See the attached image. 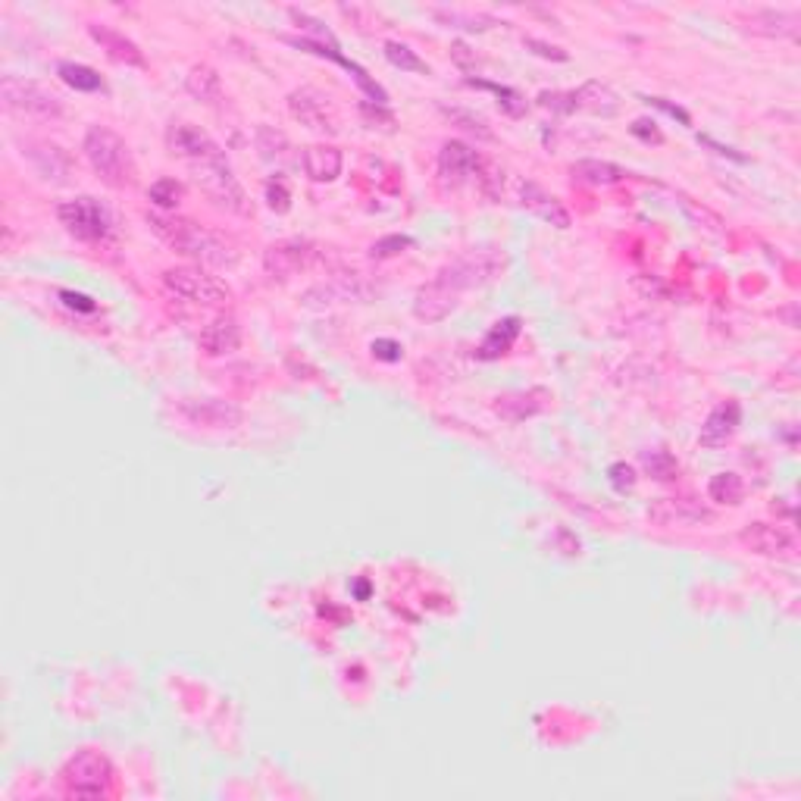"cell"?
Listing matches in <instances>:
<instances>
[{
    "label": "cell",
    "instance_id": "obj_1",
    "mask_svg": "<svg viewBox=\"0 0 801 801\" xmlns=\"http://www.w3.org/2000/svg\"><path fill=\"white\" fill-rule=\"evenodd\" d=\"M501 273V257L489 254V251H470L460 260L448 263L445 270L435 276L429 285H423L417 291L414 301V313L426 323H439L445 320L448 313L457 307V295L460 291H470L476 285L492 282Z\"/></svg>",
    "mask_w": 801,
    "mask_h": 801
},
{
    "label": "cell",
    "instance_id": "obj_2",
    "mask_svg": "<svg viewBox=\"0 0 801 801\" xmlns=\"http://www.w3.org/2000/svg\"><path fill=\"white\" fill-rule=\"evenodd\" d=\"M151 229L166 241L169 248L198 260V263H210V266H223L232 260L229 248L223 238H216L210 229L182 220V216H169V213H148Z\"/></svg>",
    "mask_w": 801,
    "mask_h": 801
},
{
    "label": "cell",
    "instance_id": "obj_3",
    "mask_svg": "<svg viewBox=\"0 0 801 801\" xmlns=\"http://www.w3.org/2000/svg\"><path fill=\"white\" fill-rule=\"evenodd\" d=\"M82 151L91 163V169L113 188H126L135 179V163L129 144L107 126H91L85 135Z\"/></svg>",
    "mask_w": 801,
    "mask_h": 801
},
{
    "label": "cell",
    "instance_id": "obj_4",
    "mask_svg": "<svg viewBox=\"0 0 801 801\" xmlns=\"http://www.w3.org/2000/svg\"><path fill=\"white\" fill-rule=\"evenodd\" d=\"M60 776H63V786L69 795L97 798V795H107L113 786V764L101 755V751L82 748L63 764Z\"/></svg>",
    "mask_w": 801,
    "mask_h": 801
},
{
    "label": "cell",
    "instance_id": "obj_5",
    "mask_svg": "<svg viewBox=\"0 0 801 801\" xmlns=\"http://www.w3.org/2000/svg\"><path fill=\"white\" fill-rule=\"evenodd\" d=\"M163 285L169 295H176L188 304H198V307H220L229 301V288L216 276L204 273L201 266H176V270H166Z\"/></svg>",
    "mask_w": 801,
    "mask_h": 801
},
{
    "label": "cell",
    "instance_id": "obj_6",
    "mask_svg": "<svg viewBox=\"0 0 801 801\" xmlns=\"http://www.w3.org/2000/svg\"><path fill=\"white\" fill-rule=\"evenodd\" d=\"M0 94H4V104L13 113L22 116H38V119H54L63 113V101L51 91L32 79H19V76H4L0 79Z\"/></svg>",
    "mask_w": 801,
    "mask_h": 801
},
{
    "label": "cell",
    "instance_id": "obj_7",
    "mask_svg": "<svg viewBox=\"0 0 801 801\" xmlns=\"http://www.w3.org/2000/svg\"><path fill=\"white\" fill-rule=\"evenodd\" d=\"M60 223L82 241H104L113 232V216L110 210L94 201V198H76L57 207Z\"/></svg>",
    "mask_w": 801,
    "mask_h": 801
},
{
    "label": "cell",
    "instance_id": "obj_8",
    "mask_svg": "<svg viewBox=\"0 0 801 801\" xmlns=\"http://www.w3.org/2000/svg\"><path fill=\"white\" fill-rule=\"evenodd\" d=\"M194 173H198V182L201 188L210 194V198L232 210V213H245L248 210V198H245V188L238 185L235 173H232V166L229 160H213V163H204V166H194Z\"/></svg>",
    "mask_w": 801,
    "mask_h": 801
},
{
    "label": "cell",
    "instance_id": "obj_9",
    "mask_svg": "<svg viewBox=\"0 0 801 801\" xmlns=\"http://www.w3.org/2000/svg\"><path fill=\"white\" fill-rule=\"evenodd\" d=\"M169 148L173 154H179L182 160H188L191 166H204L213 160H223V148L216 144L204 129L191 126V123H176L169 129Z\"/></svg>",
    "mask_w": 801,
    "mask_h": 801
},
{
    "label": "cell",
    "instance_id": "obj_10",
    "mask_svg": "<svg viewBox=\"0 0 801 801\" xmlns=\"http://www.w3.org/2000/svg\"><path fill=\"white\" fill-rule=\"evenodd\" d=\"M182 414L194 426H213V429H232L241 423V407L223 398H191L179 404Z\"/></svg>",
    "mask_w": 801,
    "mask_h": 801
},
{
    "label": "cell",
    "instance_id": "obj_11",
    "mask_svg": "<svg viewBox=\"0 0 801 801\" xmlns=\"http://www.w3.org/2000/svg\"><path fill=\"white\" fill-rule=\"evenodd\" d=\"M291 44L301 47V51H310V54H317V57H329V60H335L338 66H345V69L351 72V76L357 79V85L373 97V104H376V107H385V104H388L385 88H382L376 79L367 76V69L357 66L354 60H348L342 51H338V41H332V44H313V41H307V38H291Z\"/></svg>",
    "mask_w": 801,
    "mask_h": 801
},
{
    "label": "cell",
    "instance_id": "obj_12",
    "mask_svg": "<svg viewBox=\"0 0 801 801\" xmlns=\"http://www.w3.org/2000/svg\"><path fill=\"white\" fill-rule=\"evenodd\" d=\"M313 257H317V251H313V245H307V241H282V245H273L270 251H266L263 266L270 276L288 279V276L307 270Z\"/></svg>",
    "mask_w": 801,
    "mask_h": 801
},
{
    "label": "cell",
    "instance_id": "obj_13",
    "mask_svg": "<svg viewBox=\"0 0 801 801\" xmlns=\"http://www.w3.org/2000/svg\"><path fill=\"white\" fill-rule=\"evenodd\" d=\"M739 539L748 551L764 554V557H789L795 551V542L786 529L770 526V523H751L739 532Z\"/></svg>",
    "mask_w": 801,
    "mask_h": 801
},
{
    "label": "cell",
    "instance_id": "obj_14",
    "mask_svg": "<svg viewBox=\"0 0 801 801\" xmlns=\"http://www.w3.org/2000/svg\"><path fill=\"white\" fill-rule=\"evenodd\" d=\"M520 201L526 210H532L539 216V220H545L548 226L554 229H570V210L554 198L551 191H545L539 182H523L520 185Z\"/></svg>",
    "mask_w": 801,
    "mask_h": 801
},
{
    "label": "cell",
    "instance_id": "obj_15",
    "mask_svg": "<svg viewBox=\"0 0 801 801\" xmlns=\"http://www.w3.org/2000/svg\"><path fill=\"white\" fill-rule=\"evenodd\" d=\"M288 110L295 119H301L304 126L320 129V132H335V119L329 116L326 97L317 94L313 88H301L288 94Z\"/></svg>",
    "mask_w": 801,
    "mask_h": 801
},
{
    "label": "cell",
    "instance_id": "obj_16",
    "mask_svg": "<svg viewBox=\"0 0 801 801\" xmlns=\"http://www.w3.org/2000/svg\"><path fill=\"white\" fill-rule=\"evenodd\" d=\"M88 35H91L97 44H101V51H104L110 60L126 63V66H138V69L148 66V60H144V54H141V47H138L132 38H126L123 32H116V29H110V26H101V22H91V26H88Z\"/></svg>",
    "mask_w": 801,
    "mask_h": 801
},
{
    "label": "cell",
    "instance_id": "obj_17",
    "mask_svg": "<svg viewBox=\"0 0 801 801\" xmlns=\"http://www.w3.org/2000/svg\"><path fill=\"white\" fill-rule=\"evenodd\" d=\"M479 157L473 148H467L464 141H445L442 144V154H439V173L445 182L451 185H460V182H467L470 176L479 173Z\"/></svg>",
    "mask_w": 801,
    "mask_h": 801
},
{
    "label": "cell",
    "instance_id": "obj_18",
    "mask_svg": "<svg viewBox=\"0 0 801 801\" xmlns=\"http://www.w3.org/2000/svg\"><path fill=\"white\" fill-rule=\"evenodd\" d=\"M648 517L661 526H695V523L711 520L705 507L689 501V498H661L658 504H651Z\"/></svg>",
    "mask_w": 801,
    "mask_h": 801
},
{
    "label": "cell",
    "instance_id": "obj_19",
    "mask_svg": "<svg viewBox=\"0 0 801 801\" xmlns=\"http://www.w3.org/2000/svg\"><path fill=\"white\" fill-rule=\"evenodd\" d=\"M551 401V392L548 388H526V392H514V395H504L498 398V414L507 420V423H523L529 417L542 414Z\"/></svg>",
    "mask_w": 801,
    "mask_h": 801
},
{
    "label": "cell",
    "instance_id": "obj_20",
    "mask_svg": "<svg viewBox=\"0 0 801 801\" xmlns=\"http://www.w3.org/2000/svg\"><path fill=\"white\" fill-rule=\"evenodd\" d=\"M739 423H742V407L736 401L717 404L708 414L705 426H701V445H705V448L723 445L726 439H733V432L739 429Z\"/></svg>",
    "mask_w": 801,
    "mask_h": 801
},
{
    "label": "cell",
    "instance_id": "obj_21",
    "mask_svg": "<svg viewBox=\"0 0 801 801\" xmlns=\"http://www.w3.org/2000/svg\"><path fill=\"white\" fill-rule=\"evenodd\" d=\"M26 157L35 163L38 176L41 179H51V182H66L69 169H72V160L66 151H60L57 144H47V141H32L26 148Z\"/></svg>",
    "mask_w": 801,
    "mask_h": 801
},
{
    "label": "cell",
    "instance_id": "obj_22",
    "mask_svg": "<svg viewBox=\"0 0 801 801\" xmlns=\"http://www.w3.org/2000/svg\"><path fill=\"white\" fill-rule=\"evenodd\" d=\"M520 332H523V320H520V317H504V320H498V323L489 329V335H485L482 342H479L476 357H479V360H498V357H504L507 351L514 348V342L520 338Z\"/></svg>",
    "mask_w": 801,
    "mask_h": 801
},
{
    "label": "cell",
    "instance_id": "obj_23",
    "mask_svg": "<svg viewBox=\"0 0 801 801\" xmlns=\"http://www.w3.org/2000/svg\"><path fill=\"white\" fill-rule=\"evenodd\" d=\"M238 345H241V326L232 317H216L201 332V348L210 357L232 354V351H238Z\"/></svg>",
    "mask_w": 801,
    "mask_h": 801
},
{
    "label": "cell",
    "instance_id": "obj_24",
    "mask_svg": "<svg viewBox=\"0 0 801 801\" xmlns=\"http://www.w3.org/2000/svg\"><path fill=\"white\" fill-rule=\"evenodd\" d=\"M801 16L795 10H758L748 16V29L767 38H795Z\"/></svg>",
    "mask_w": 801,
    "mask_h": 801
},
{
    "label": "cell",
    "instance_id": "obj_25",
    "mask_svg": "<svg viewBox=\"0 0 801 801\" xmlns=\"http://www.w3.org/2000/svg\"><path fill=\"white\" fill-rule=\"evenodd\" d=\"M304 173L313 182H335L342 173V151L332 144H313L304 151Z\"/></svg>",
    "mask_w": 801,
    "mask_h": 801
},
{
    "label": "cell",
    "instance_id": "obj_26",
    "mask_svg": "<svg viewBox=\"0 0 801 801\" xmlns=\"http://www.w3.org/2000/svg\"><path fill=\"white\" fill-rule=\"evenodd\" d=\"M570 176L579 185H592V188H604V185H617L626 179V169L611 163V160H576L570 166Z\"/></svg>",
    "mask_w": 801,
    "mask_h": 801
},
{
    "label": "cell",
    "instance_id": "obj_27",
    "mask_svg": "<svg viewBox=\"0 0 801 801\" xmlns=\"http://www.w3.org/2000/svg\"><path fill=\"white\" fill-rule=\"evenodd\" d=\"M573 101H576V110H589V113H601V116H614L620 110V97L604 82L579 85L573 91Z\"/></svg>",
    "mask_w": 801,
    "mask_h": 801
},
{
    "label": "cell",
    "instance_id": "obj_28",
    "mask_svg": "<svg viewBox=\"0 0 801 801\" xmlns=\"http://www.w3.org/2000/svg\"><path fill=\"white\" fill-rule=\"evenodd\" d=\"M185 88L191 97H198L201 104H216V101H223V82L220 76H216V69L198 63V66H191V72L185 76Z\"/></svg>",
    "mask_w": 801,
    "mask_h": 801
},
{
    "label": "cell",
    "instance_id": "obj_29",
    "mask_svg": "<svg viewBox=\"0 0 801 801\" xmlns=\"http://www.w3.org/2000/svg\"><path fill=\"white\" fill-rule=\"evenodd\" d=\"M57 76L69 85V88H76V91H107L104 79L97 76V72L85 63H72V60H63L57 66Z\"/></svg>",
    "mask_w": 801,
    "mask_h": 801
},
{
    "label": "cell",
    "instance_id": "obj_30",
    "mask_svg": "<svg viewBox=\"0 0 801 801\" xmlns=\"http://www.w3.org/2000/svg\"><path fill=\"white\" fill-rule=\"evenodd\" d=\"M708 495L717 504H739L745 498V482L739 473H717L708 482Z\"/></svg>",
    "mask_w": 801,
    "mask_h": 801
},
{
    "label": "cell",
    "instance_id": "obj_31",
    "mask_svg": "<svg viewBox=\"0 0 801 801\" xmlns=\"http://www.w3.org/2000/svg\"><path fill=\"white\" fill-rule=\"evenodd\" d=\"M435 19L448 22L454 29H467V32H489L498 26V19L489 13H460V10H435Z\"/></svg>",
    "mask_w": 801,
    "mask_h": 801
},
{
    "label": "cell",
    "instance_id": "obj_32",
    "mask_svg": "<svg viewBox=\"0 0 801 801\" xmlns=\"http://www.w3.org/2000/svg\"><path fill=\"white\" fill-rule=\"evenodd\" d=\"M467 85L498 94V97H501L498 104H501L504 113H511V116H523V113H526V97H523L517 88H507V85H498V82H485V79H467Z\"/></svg>",
    "mask_w": 801,
    "mask_h": 801
},
{
    "label": "cell",
    "instance_id": "obj_33",
    "mask_svg": "<svg viewBox=\"0 0 801 801\" xmlns=\"http://www.w3.org/2000/svg\"><path fill=\"white\" fill-rule=\"evenodd\" d=\"M385 57L401 72H420V76H426V72H429V63L420 60L417 51H410L404 41H385Z\"/></svg>",
    "mask_w": 801,
    "mask_h": 801
},
{
    "label": "cell",
    "instance_id": "obj_34",
    "mask_svg": "<svg viewBox=\"0 0 801 801\" xmlns=\"http://www.w3.org/2000/svg\"><path fill=\"white\" fill-rule=\"evenodd\" d=\"M442 113L448 116V119H454V123L464 129V132H470V135H476V138H482V141H492L495 138V132L489 129V123H485V119L479 116V113H473V110H460V107H442Z\"/></svg>",
    "mask_w": 801,
    "mask_h": 801
},
{
    "label": "cell",
    "instance_id": "obj_35",
    "mask_svg": "<svg viewBox=\"0 0 801 801\" xmlns=\"http://www.w3.org/2000/svg\"><path fill=\"white\" fill-rule=\"evenodd\" d=\"M148 198L160 207V210H173L182 201V185L176 179H157L148 188Z\"/></svg>",
    "mask_w": 801,
    "mask_h": 801
},
{
    "label": "cell",
    "instance_id": "obj_36",
    "mask_svg": "<svg viewBox=\"0 0 801 801\" xmlns=\"http://www.w3.org/2000/svg\"><path fill=\"white\" fill-rule=\"evenodd\" d=\"M642 464H645V470L654 476V479H673L676 476V460H673V454H667V451H645L642 454Z\"/></svg>",
    "mask_w": 801,
    "mask_h": 801
},
{
    "label": "cell",
    "instance_id": "obj_37",
    "mask_svg": "<svg viewBox=\"0 0 801 801\" xmlns=\"http://www.w3.org/2000/svg\"><path fill=\"white\" fill-rule=\"evenodd\" d=\"M539 107H545L551 113H561V116H570V113H576L573 91H542L539 94Z\"/></svg>",
    "mask_w": 801,
    "mask_h": 801
},
{
    "label": "cell",
    "instance_id": "obj_38",
    "mask_svg": "<svg viewBox=\"0 0 801 801\" xmlns=\"http://www.w3.org/2000/svg\"><path fill=\"white\" fill-rule=\"evenodd\" d=\"M266 204H270L273 213H288L291 210V194H288V185L282 179L266 182Z\"/></svg>",
    "mask_w": 801,
    "mask_h": 801
},
{
    "label": "cell",
    "instance_id": "obj_39",
    "mask_svg": "<svg viewBox=\"0 0 801 801\" xmlns=\"http://www.w3.org/2000/svg\"><path fill=\"white\" fill-rule=\"evenodd\" d=\"M410 245H414V238H410V235H388V238L376 241V245L370 248V254L373 257H392V254H398V251H404Z\"/></svg>",
    "mask_w": 801,
    "mask_h": 801
},
{
    "label": "cell",
    "instance_id": "obj_40",
    "mask_svg": "<svg viewBox=\"0 0 801 801\" xmlns=\"http://www.w3.org/2000/svg\"><path fill=\"white\" fill-rule=\"evenodd\" d=\"M608 479H611V485L617 492H629L636 485V470L629 464H623V460H617V464L608 467Z\"/></svg>",
    "mask_w": 801,
    "mask_h": 801
},
{
    "label": "cell",
    "instance_id": "obj_41",
    "mask_svg": "<svg viewBox=\"0 0 801 801\" xmlns=\"http://www.w3.org/2000/svg\"><path fill=\"white\" fill-rule=\"evenodd\" d=\"M370 351L376 360H385V363H398L404 357V348H401V342H395V338H376Z\"/></svg>",
    "mask_w": 801,
    "mask_h": 801
},
{
    "label": "cell",
    "instance_id": "obj_42",
    "mask_svg": "<svg viewBox=\"0 0 801 801\" xmlns=\"http://www.w3.org/2000/svg\"><path fill=\"white\" fill-rule=\"evenodd\" d=\"M642 101H645L648 107H658V110H664L667 116L679 119V123H683V126H692V116H689V113H686L683 107H676V104L664 101V97H642Z\"/></svg>",
    "mask_w": 801,
    "mask_h": 801
},
{
    "label": "cell",
    "instance_id": "obj_43",
    "mask_svg": "<svg viewBox=\"0 0 801 801\" xmlns=\"http://www.w3.org/2000/svg\"><path fill=\"white\" fill-rule=\"evenodd\" d=\"M526 47H532V54H539L545 60H554V63H564L567 60V51H561V47H554V44H545L539 38H526Z\"/></svg>",
    "mask_w": 801,
    "mask_h": 801
},
{
    "label": "cell",
    "instance_id": "obj_44",
    "mask_svg": "<svg viewBox=\"0 0 801 801\" xmlns=\"http://www.w3.org/2000/svg\"><path fill=\"white\" fill-rule=\"evenodd\" d=\"M629 132H633L636 138H642V141H648V144H651V141H654V144H661V141H664V135L658 132V126H654L651 119H636V123L629 126Z\"/></svg>",
    "mask_w": 801,
    "mask_h": 801
},
{
    "label": "cell",
    "instance_id": "obj_45",
    "mask_svg": "<svg viewBox=\"0 0 801 801\" xmlns=\"http://www.w3.org/2000/svg\"><path fill=\"white\" fill-rule=\"evenodd\" d=\"M60 298H63V304L66 307H72V310H82V313H94L97 310V304L88 298V295H79V291H60Z\"/></svg>",
    "mask_w": 801,
    "mask_h": 801
},
{
    "label": "cell",
    "instance_id": "obj_46",
    "mask_svg": "<svg viewBox=\"0 0 801 801\" xmlns=\"http://www.w3.org/2000/svg\"><path fill=\"white\" fill-rule=\"evenodd\" d=\"M698 141H701V144H708V148H714V154H720V157H730V160H736V163H748L745 154H739L736 148H726V144L714 141L711 135H698Z\"/></svg>",
    "mask_w": 801,
    "mask_h": 801
},
{
    "label": "cell",
    "instance_id": "obj_47",
    "mask_svg": "<svg viewBox=\"0 0 801 801\" xmlns=\"http://www.w3.org/2000/svg\"><path fill=\"white\" fill-rule=\"evenodd\" d=\"M451 57L457 60V66H460V69H470V66H473L470 47H467L464 41H454V44H451Z\"/></svg>",
    "mask_w": 801,
    "mask_h": 801
},
{
    "label": "cell",
    "instance_id": "obj_48",
    "mask_svg": "<svg viewBox=\"0 0 801 801\" xmlns=\"http://www.w3.org/2000/svg\"><path fill=\"white\" fill-rule=\"evenodd\" d=\"M370 595V586L367 582H357V598H367Z\"/></svg>",
    "mask_w": 801,
    "mask_h": 801
}]
</instances>
